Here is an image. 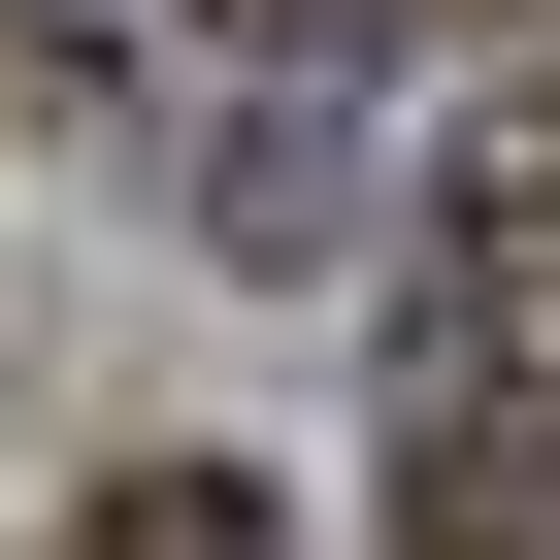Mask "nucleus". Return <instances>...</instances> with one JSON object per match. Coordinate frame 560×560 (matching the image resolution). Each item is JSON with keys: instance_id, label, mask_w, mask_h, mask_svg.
<instances>
[{"instance_id": "nucleus-1", "label": "nucleus", "mask_w": 560, "mask_h": 560, "mask_svg": "<svg viewBox=\"0 0 560 560\" xmlns=\"http://www.w3.org/2000/svg\"><path fill=\"white\" fill-rule=\"evenodd\" d=\"M396 560H560V67L429 198V298H396Z\"/></svg>"}]
</instances>
